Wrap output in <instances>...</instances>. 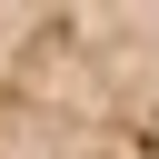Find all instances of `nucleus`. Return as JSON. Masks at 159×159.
Segmentation results:
<instances>
[{
	"instance_id": "f257e3e1",
	"label": "nucleus",
	"mask_w": 159,
	"mask_h": 159,
	"mask_svg": "<svg viewBox=\"0 0 159 159\" xmlns=\"http://www.w3.org/2000/svg\"><path fill=\"white\" fill-rule=\"evenodd\" d=\"M0 159H159V10H0Z\"/></svg>"
}]
</instances>
